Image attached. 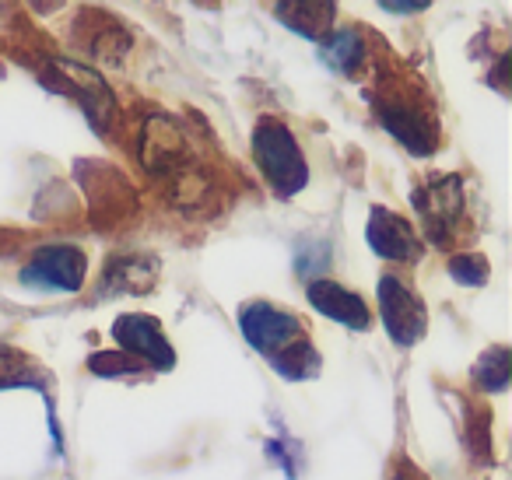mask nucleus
<instances>
[{
  "instance_id": "nucleus-13",
  "label": "nucleus",
  "mask_w": 512,
  "mask_h": 480,
  "mask_svg": "<svg viewBox=\"0 0 512 480\" xmlns=\"http://www.w3.org/2000/svg\"><path fill=\"white\" fill-rule=\"evenodd\" d=\"M449 274H453L460 284L477 288V284L488 281V263H484V256H456V260L449 263Z\"/></svg>"
},
{
  "instance_id": "nucleus-3",
  "label": "nucleus",
  "mask_w": 512,
  "mask_h": 480,
  "mask_svg": "<svg viewBox=\"0 0 512 480\" xmlns=\"http://www.w3.org/2000/svg\"><path fill=\"white\" fill-rule=\"evenodd\" d=\"M85 253L74 246H50L39 249L36 260L22 270V281L29 288H46V291H78L85 281Z\"/></svg>"
},
{
  "instance_id": "nucleus-1",
  "label": "nucleus",
  "mask_w": 512,
  "mask_h": 480,
  "mask_svg": "<svg viewBox=\"0 0 512 480\" xmlns=\"http://www.w3.org/2000/svg\"><path fill=\"white\" fill-rule=\"evenodd\" d=\"M253 155L271 179L274 190L281 193H299L309 179V165L302 158L299 144H295L292 130L278 120H264L253 134Z\"/></svg>"
},
{
  "instance_id": "nucleus-11",
  "label": "nucleus",
  "mask_w": 512,
  "mask_h": 480,
  "mask_svg": "<svg viewBox=\"0 0 512 480\" xmlns=\"http://www.w3.org/2000/svg\"><path fill=\"white\" fill-rule=\"evenodd\" d=\"M274 365H278V372L281 375H292V379H302V375H309V372H316V354H313V347L306 344V340H292V344L285 347V351H278L274 354Z\"/></svg>"
},
{
  "instance_id": "nucleus-6",
  "label": "nucleus",
  "mask_w": 512,
  "mask_h": 480,
  "mask_svg": "<svg viewBox=\"0 0 512 480\" xmlns=\"http://www.w3.org/2000/svg\"><path fill=\"white\" fill-rule=\"evenodd\" d=\"M369 246L376 249L383 260H414L418 256V235L411 232L404 218H397L386 207H376L369 214Z\"/></svg>"
},
{
  "instance_id": "nucleus-15",
  "label": "nucleus",
  "mask_w": 512,
  "mask_h": 480,
  "mask_svg": "<svg viewBox=\"0 0 512 480\" xmlns=\"http://www.w3.org/2000/svg\"><path fill=\"white\" fill-rule=\"evenodd\" d=\"M390 15H418V11H425L432 0H379Z\"/></svg>"
},
{
  "instance_id": "nucleus-14",
  "label": "nucleus",
  "mask_w": 512,
  "mask_h": 480,
  "mask_svg": "<svg viewBox=\"0 0 512 480\" xmlns=\"http://www.w3.org/2000/svg\"><path fill=\"white\" fill-rule=\"evenodd\" d=\"M92 368H95V372H106V368H113L109 375H116V372H137L134 361L120 358V354H99V358L92 361Z\"/></svg>"
},
{
  "instance_id": "nucleus-7",
  "label": "nucleus",
  "mask_w": 512,
  "mask_h": 480,
  "mask_svg": "<svg viewBox=\"0 0 512 480\" xmlns=\"http://www.w3.org/2000/svg\"><path fill=\"white\" fill-rule=\"evenodd\" d=\"M309 302H313V309H320L323 316H330L334 323L351 326V330H365V326H369V309H365L362 298L334 281L309 284Z\"/></svg>"
},
{
  "instance_id": "nucleus-5",
  "label": "nucleus",
  "mask_w": 512,
  "mask_h": 480,
  "mask_svg": "<svg viewBox=\"0 0 512 480\" xmlns=\"http://www.w3.org/2000/svg\"><path fill=\"white\" fill-rule=\"evenodd\" d=\"M113 337L120 340L123 351L137 354V358H144L148 365H155V368H169L172 361H176V354H172L162 326H158L151 316H141V312H130V316L116 319Z\"/></svg>"
},
{
  "instance_id": "nucleus-4",
  "label": "nucleus",
  "mask_w": 512,
  "mask_h": 480,
  "mask_svg": "<svg viewBox=\"0 0 512 480\" xmlns=\"http://www.w3.org/2000/svg\"><path fill=\"white\" fill-rule=\"evenodd\" d=\"M239 323H242V333H246L249 344H253L256 351L271 354V358L278 351H285V347L299 337V319H295L292 312H281L267 302L246 305Z\"/></svg>"
},
{
  "instance_id": "nucleus-2",
  "label": "nucleus",
  "mask_w": 512,
  "mask_h": 480,
  "mask_svg": "<svg viewBox=\"0 0 512 480\" xmlns=\"http://www.w3.org/2000/svg\"><path fill=\"white\" fill-rule=\"evenodd\" d=\"M379 312H383V323L390 330V337L397 344H414V340L425 333V305L421 298L407 288L397 277H383L379 281Z\"/></svg>"
},
{
  "instance_id": "nucleus-9",
  "label": "nucleus",
  "mask_w": 512,
  "mask_h": 480,
  "mask_svg": "<svg viewBox=\"0 0 512 480\" xmlns=\"http://www.w3.org/2000/svg\"><path fill=\"white\" fill-rule=\"evenodd\" d=\"M337 0H281L278 18L306 39H323L334 25Z\"/></svg>"
},
{
  "instance_id": "nucleus-12",
  "label": "nucleus",
  "mask_w": 512,
  "mask_h": 480,
  "mask_svg": "<svg viewBox=\"0 0 512 480\" xmlns=\"http://www.w3.org/2000/svg\"><path fill=\"white\" fill-rule=\"evenodd\" d=\"M509 372H512V361H509V351L505 347H495L481 358L477 365V382L484 389H505L509 386Z\"/></svg>"
},
{
  "instance_id": "nucleus-8",
  "label": "nucleus",
  "mask_w": 512,
  "mask_h": 480,
  "mask_svg": "<svg viewBox=\"0 0 512 480\" xmlns=\"http://www.w3.org/2000/svg\"><path fill=\"white\" fill-rule=\"evenodd\" d=\"M379 113H383V123L390 127V134L400 137V141H404L414 155H425V151H432L435 130H432V123H428V116L421 113V109H414L411 102L397 99V102H383V106H379Z\"/></svg>"
},
{
  "instance_id": "nucleus-10",
  "label": "nucleus",
  "mask_w": 512,
  "mask_h": 480,
  "mask_svg": "<svg viewBox=\"0 0 512 480\" xmlns=\"http://www.w3.org/2000/svg\"><path fill=\"white\" fill-rule=\"evenodd\" d=\"M365 57V43L355 29H344V32H334V39H327L323 46V60H327L334 71H344L351 74Z\"/></svg>"
}]
</instances>
